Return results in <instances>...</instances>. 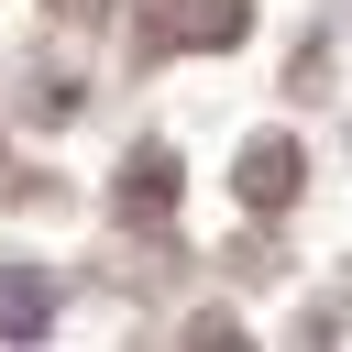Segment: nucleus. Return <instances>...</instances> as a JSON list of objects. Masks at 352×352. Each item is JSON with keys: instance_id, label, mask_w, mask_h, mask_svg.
<instances>
[{"instance_id": "1", "label": "nucleus", "mask_w": 352, "mask_h": 352, "mask_svg": "<svg viewBox=\"0 0 352 352\" xmlns=\"http://www.w3.org/2000/svg\"><path fill=\"white\" fill-rule=\"evenodd\" d=\"M44 319H55V286H44L33 264H0V330H11V341H33Z\"/></svg>"}]
</instances>
